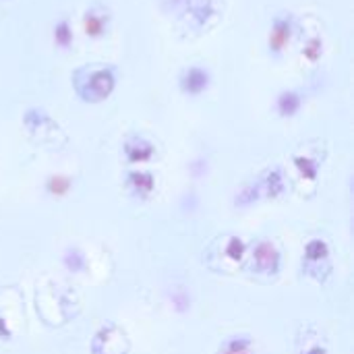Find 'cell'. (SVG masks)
<instances>
[{"instance_id":"obj_3","label":"cell","mask_w":354,"mask_h":354,"mask_svg":"<svg viewBox=\"0 0 354 354\" xmlns=\"http://www.w3.org/2000/svg\"><path fill=\"white\" fill-rule=\"evenodd\" d=\"M307 257H309L311 261H322V259H326V257H328V247H326V243H322V241L309 243V245H307Z\"/></svg>"},{"instance_id":"obj_1","label":"cell","mask_w":354,"mask_h":354,"mask_svg":"<svg viewBox=\"0 0 354 354\" xmlns=\"http://www.w3.org/2000/svg\"><path fill=\"white\" fill-rule=\"evenodd\" d=\"M253 259H255V263H257L261 270L270 272V270H276V268H278L280 255H278V251H276V247H274L272 243H259V247L255 249Z\"/></svg>"},{"instance_id":"obj_4","label":"cell","mask_w":354,"mask_h":354,"mask_svg":"<svg viewBox=\"0 0 354 354\" xmlns=\"http://www.w3.org/2000/svg\"><path fill=\"white\" fill-rule=\"evenodd\" d=\"M68 180L66 178H62V176H54V178H50V183H48V191L52 193V195H64L66 191H68Z\"/></svg>"},{"instance_id":"obj_2","label":"cell","mask_w":354,"mask_h":354,"mask_svg":"<svg viewBox=\"0 0 354 354\" xmlns=\"http://www.w3.org/2000/svg\"><path fill=\"white\" fill-rule=\"evenodd\" d=\"M251 340L247 336H232L224 342L220 354H251Z\"/></svg>"},{"instance_id":"obj_5","label":"cell","mask_w":354,"mask_h":354,"mask_svg":"<svg viewBox=\"0 0 354 354\" xmlns=\"http://www.w3.org/2000/svg\"><path fill=\"white\" fill-rule=\"evenodd\" d=\"M243 251H245V247H243V243H241L239 239H234V241L230 243V247H228V253H230L232 259H241V257H243Z\"/></svg>"}]
</instances>
